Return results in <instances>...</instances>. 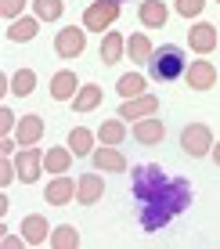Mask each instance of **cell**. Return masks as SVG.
Wrapping results in <instances>:
<instances>
[{
    "instance_id": "cell-1",
    "label": "cell",
    "mask_w": 220,
    "mask_h": 249,
    "mask_svg": "<svg viewBox=\"0 0 220 249\" xmlns=\"http://www.w3.org/2000/svg\"><path fill=\"white\" fill-rule=\"evenodd\" d=\"M130 188L134 199L141 202V228L145 231H163L173 217H181L191 206V184L184 177H166V170L155 162L134 166Z\"/></svg>"
},
{
    "instance_id": "cell-2",
    "label": "cell",
    "mask_w": 220,
    "mask_h": 249,
    "mask_svg": "<svg viewBox=\"0 0 220 249\" xmlns=\"http://www.w3.org/2000/svg\"><path fill=\"white\" fill-rule=\"evenodd\" d=\"M148 69H152V80H177V76L184 72V51L173 47V44L159 47L155 54H152Z\"/></svg>"
},
{
    "instance_id": "cell-3",
    "label": "cell",
    "mask_w": 220,
    "mask_h": 249,
    "mask_svg": "<svg viewBox=\"0 0 220 249\" xmlns=\"http://www.w3.org/2000/svg\"><path fill=\"white\" fill-rule=\"evenodd\" d=\"M181 148L188 152L191 159L209 156V152H213V134H209V126L206 123H188L184 134H181Z\"/></svg>"
},
{
    "instance_id": "cell-4",
    "label": "cell",
    "mask_w": 220,
    "mask_h": 249,
    "mask_svg": "<svg viewBox=\"0 0 220 249\" xmlns=\"http://www.w3.org/2000/svg\"><path fill=\"white\" fill-rule=\"evenodd\" d=\"M116 18H119V0H94V4L83 11V29H108Z\"/></svg>"
},
{
    "instance_id": "cell-5",
    "label": "cell",
    "mask_w": 220,
    "mask_h": 249,
    "mask_svg": "<svg viewBox=\"0 0 220 249\" xmlns=\"http://www.w3.org/2000/svg\"><path fill=\"white\" fill-rule=\"evenodd\" d=\"M83 47H87V29H76V25H69V29H62V33L54 36L58 58H76V54H83Z\"/></svg>"
},
{
    "instance_id": "cell-6",
    "label": "cell",
    "mask_w": 220,
    "mask_h": 249,
    "mask_svg": "<svg viewBox=\"0 0 220 249\" xmlns=\"http://www.w3.org/2000/svg\"><path fill=\"white\" fill-rule=\"evenodd\" d=\"M15 166H18V181L22 184H33L40 177V170H44V156H40L33 144H25L18 156H15Z\"/></svg>"
},
{
    "instance_id": "cell-7",
    "label": "cell",
    "mask_w": 220,
    "mask_h": 249,
    "mask_svg": "<svg viewBox=\"0 0 220 249\" xmlns=\"http://www.w3.org/2000/svg\"><path fill=\"white\" fill-rule=\"evenodd\" d=\"M163 137H166V126H163V119H137L134 123V141L137 144H145V148H155V144H163Z\"/></svg>"
},
{
    "instance_id": "cell-8",
    "label": "cell",
    "mask_w": 220,
    "mask_h": 249,
    "mask_svg": "<svg viewBox=\"0 0 220 249\" xmlns=\"http://www.w3.org/2000/svg\"><path fill=\"white\" fill-rule=\"evenodd\" d=\"M188 87L191 90H213L217 87V65L199 58V62L188 65Z\"/></svg>"
},
{
    "instance_id": "cell-9",
    "label": "cell",
    "mask_w": 220,
    "mask_h": 249,
    "mask_svg": "<svg viewBox=\"0 0 220 249\" xmlns=\"http://www.w3.org/2000/svg\"><path fill=\"white\" fill-rule=\"evenodd\" d=\"M152 112H159V98L155 94H137V98H123L119 116L123 119H145Z\"/></svg>"
},
{
    "instance_id": "cell-10",
    "label": "cell",
    "mask_w": 220,
    "mask_h": 249,
    "mask_svg": "<svg viewBox=\"0 0 220 249\" xmlns=\"http://www.w3.org/2000/svg\"><path fill=\"white\" fill-rule=\"evenodd\" d=\"M76 94H80V80H76L72 69H62V72L51 76V98L54 101H69Z\"/></svg>"
},
{
    "instance_id": "cell-11",
    "label": "cell",
    "mask_w": 220,
    "mask_h": 249,
    "mask_svg": "<svg viewBox=\"0 0 220 249\" xmlns=\"http://www.w3.org/2000/svg\"><path fill=\"white\" fill-rule=\"evenodd\" d=\"M90 159H94V170H105V174H123L126 170V156L119 148H112V144H101Z\"/></svg>"
},
{
    "instance_id": "cell-12",
    "label": "cell",
    "mask_w": 220,
    "mask_h": 249,
    "mask_svg": "<svg viewBox=\"0 0 220 249\" xmlns=\"http://www.w3.org/2000/svg\"><path fill=\"white\" fill-rule=\"evenodd\" d=\"M101 195H105V181H101L98 174H83L80 181H76V202L83 206H94Z\"/></svg>"
},
{
    "instance_id": "cell-13",
    "label": "cell",
    "mask_w": 220,
    "mask_h": 249,
    "mask_svg": "<svg viewBox=\"0 0 220 249\" xmlns=\"http://www.w3.org/2000/svg\"><path fill=\"white\" fill-rule=\"evenodd\" d=\"M188 44H191V51H199V54H209V51L217 47V25H209V22L191 25V33H188Z\"/></svg>"
},
{
    "instance_id": "cell-14",
    "label": "cell",
    "mask_w": 220,
    "mask_h": 249,
    "mask_svg": "<svg viewBox=\"0 0 220 249\" xmlns=\"http://www.w3.org/2000/svg\"><path fill=\"white\" fill-rule=\"evenodd\" d=\"M137 18H141L145 29H163L166 18H170V11H166L163 0H145V4H141V11H137Z\"/></svg>"
},
{
    "instance_id": "cell-15",
    "label": "cell",
    "mask_w": 220,
    "mask_h": 249,
    "mask_svg": "<svg viewBox=\"0 0 220 249\" xmlns=\"http://www.w3.org/2000/svg\"><path fill=\"white\" fill-rule=\"evenodd\" d=\"M15 134H18V144H40V137H44V116H36V112L22 116Z\"/></svg>"
},
{
    "instance_id": "cell-16",
    "label": "cell",
    "mask_w": 220,
    "mask_h": 249,
    "mask_svg": "<svg viewBox=\"0 0 220 249\" xmlns=\"http://www.w3.org/2000/svg\"><path fill=\"white\" fill-rule=\"evenodd\" d=\"M22 235H25L29 246H44V238H51V224L40 213H29V217L22 220Z\"/></svg>"
},
{
    "instance_id": "cell-17",
    "label": "cell",
    "mask_w": 220,
    "mask_h": 249,
    "mask_svg": "<svg viewBox=\"0 0 220 249\" xmlns=\"http://www.w3.org/2000/svg\"><path fill=\"white\" fill-rule=\"evenodd\" d=\"M76 195V184L69 181V177H54V181L47 184V202L51 206H69Z\"/></svg>"
},
{
    "instance_id": "cell-18",
    "label": "cell",
    "mask_w": 220,
    "mask_h": 249,
    "mask_svg": "<svg viewBox=\"0 0 220 249\" xmlns=\"http://www.w3.org/2000/svg\"><path fill=\"white\" fill-rule=\"evenodd\" d=\"M126 51H130V62L134 65H148L152 54H155V51H152V40L145 36V33H134L130 44H126Z\"/></svg>"
},
{
    "instance_id": "cell-19",
    "label": "cell",
    "mask_w": 220,
    "mask_h": 249,
    "mask_svg": "<svg viewBox=\"0 0 220 249\" xmlns=\"http://www.w3.org/2000/svg\"><path fill=\"white\" fill-rule=\"evenodd\" d=\"M72 166V148H51L44 152V170L47 174H69Z\"/></svg>"
},
{
    "instance_id": "cell-20",
    "label": "cell",
    "mask_w": 220,
    "mask_h": 249,
    "mask_svg": "<svg viewBox=\"0 0 220 249\" xmlns=\"http://www.w3.org/2000/svg\"><path fill=\"white\" fill-rule=\"evenodd\" d=\"M69 148L72 156H94V134L87 126H72L69 130Z\"/></svg>"
},
{
    "instance_id": "cell-21",
    "label": "cell",
    "mask_w": 220,
    "mask_h": 249,
    "mask_svg": "<svg viewBox=\"0 0 220 249\" xmlns=\"http://www.w3.org/2000/svg\"><path fill=\"white\" fill-rule=\"evenodd\" d=\"M40 29V18H15L11 29H7V40L11 44H25V40H33Z\"/></svg>"
},
{
    "instance_id": "cell-22",
    "label": "cell",
    "mask_w": 220,
    "mask_h": 249,
    "mask_svg": "<svg viewBox=\"0 0 220 249\" xmlns=\"http://www.w3.org/2000/svg\"><path fill=\"white\" fill-rule=\"evenodd\" d=\"M101 105V87L98 83H87V87H80V94L72 98V108L76 112H90V108Z\"/></svg>"
},
{
    "instance_id": "cell-23",
    "label": "cell",
    "mask_w": 220,
    "mask_h": 249,
    "mask_svg": "<svg viewBox=\"0 0 220 249\" xmlns=\"http://www.w3.org/2000/svg\"><path fill=\"white\" fill-rule=\"evenodd\" d=\"M123 47H126V40L119 36V33H108L105 40H101V62L105 65H116L123 58Z\"/></svg>"
},
{
    "instance_id": "cell-24",
    "label": "cell",
    "mask_w": 220,
    "mask_h": 249,
    "mask_svg": "<svg viewBox=\"0 0 220 249\" xmlns=\"http://www.w3.org/2000/svg\"><path fill=\"white\" fill-rule=\"evenodd\" d=\"M51 246H54V249H76V246H80V231H76L72 224L54 228V231H51Z\"/></svg>"
},
{
    "instance_id": "cell-25",
    "label": "cell",
    "mask_w": 220,
    "mask_h": 249,
    "mask_svg": "<svg viewBox=\"0 0 220 249\" xmlns=\"http://www.w3.org/2000/svg\"><path fill=\"white\" fill-rule=\"evenodd\" d=\"M33 11H36L40 22H58L62 11H65V4L62 0H33Z\"/></svg>"
},
{
    "instance_id": "cell-26",
    "label": "cell",
    "mask_w": 220,
    "mask_h": 249,
    "mask_svg": "<svg viewBox=\"0 0 220 249\" xmlns=\"http://www.w3.org/2000/svg\"><path fill=\"white\" fill-rule=\"evenodd\" d=\"M98 137H101V144H119L123 137H126L123 119H105V123H101V130H98Z\"/></svg>"
},
{
    "instance_id": "cell-27",
    "label": "cell",
    "mask_w": 220,
    "mask_h": 249,
    "mask_svg": "<svg viewBox=\"0 0 220 249\" xmlns=\"http://www.w3.org/2000/svg\"><path fill=\"white\" fill-rule=\"evenodd\" d=\"M33 87H36V72H33V69H18L15 80H11V90L18 94V98H29Z\"/></svg>"
},
{
    "instance_id": "cell-28",
    "label": "cell",
    "mask_w": 220,
    "mask_h": 249,
    "mask_svg": "<svg viewBox=\"0 0 220 249\" xmlns=\"http://www.w3.org/2000/svg\"><path fill=\"white\" fill-rule=\"evenodd\" d=\"M119 94H123V98H137V94H145V76H119Z\"/></svg>"
},
{
    "instance_id": "cell-29",
    "label": "cell",
    "mask_w": 220,
    "mask_h": 249,
    "mask_svg": "<svg viewBox=\"0 0 220 249\" xmlns=\"http://www.w3.org/2000/svg\"><path fill=\"white\" fill-rule=\"evenodd\" d=\"M202 7H206V0H177V15H184V18L202 15Z\"/></svg>"
},
{
    "instance_id": "cell-30",
    "label": "cell",
    "mask_w": 220,
    "mask_h": 249,
    "mask_svg": "<svg viewBox=\"0 0 220 249\" xmlns=\"http://www.w3.org/2000/svg\"><path fill=\"white\" fill-rule=\"evenodd\" d=\"M25 7V0H0V15H4L7 22H15L18 18V11Z\"/></svg>"
},
{
    "instance_id": "cell-31",
    "label": "cell",
    "mask_w": 220,
    "mask_h": 249,
    "mask_svg": "<svg viewBox=\"0 0 220 249\" xmlns=\"http://www.w3.org/2000/svg\"><path fill=\"white\" fill-rule=\"evenodd\" d=\"M15 177H18V166H15V162H11V156H4V162H0V184H11L15 181Z\"/></svg>"
},
{
    "instance_id": "cell-32",
    "label": "cell",
    "mask_w": 220,
    "mask_h": 249,
    "mask_svg": "<svg viewBox=\"0 0 220 249\" xmlns=\"http://www.w3.org/2000/svg\"><path fill=\"white\" fill-rule=\"evenodd\" d=\"M11 126H15V112H11V108H0V134H11Z\"/></svg>"
},
{
    "instance_id": "cell-33",
    "label": "cell",
    "mask_w": 220,
    "mask_h": 249,
    "mask_svg": "<svg viewBox=\"0 0 220 249\" xmlns=\"http://www.w3.org/2000/svg\"><path fill=\"white\" fill-rule=\"evenodd\" d=\"M22 242H25V235H22V238H18V235H4V246H7V249H11V246H15V249H18Z\"/></svg>"
},
{
    "instance_id": "cell-34",
    "label": "cell",
    "mask_w": 220,
    "mask_h": 249,
    "mask_svg": "<svg viewBox=\"0 0 220 249\" xmlns=\"http://www.w3.org/2000/svg\"><path fill=\"white\" fill-rule=\"evenodd\" d=\"M11 148H15V141H11V137H4V141H0V152H4V156H11Z\"/></svg>"
},
{
    "instance_id": "cell-35",
    "label": "cell",
    "mask_w": 220,
    "mask_h": 249,
    "mask_svg": "<svg viewBox=\"0 0 220 249\" xmlns=\"http://www.w3.org/2000/svg\"><path fill=\"white\" fill-rule=\"evenodd\" d=\"M209 156H213V162H217V166H220V141L213 144V152H209Z\"/></svg>"
},
{
    "instance_id": "cell-36",
    "label": "cell",
    "mask_w": 220,
    "mask_h": 249,
    "mask_svg": "<svg viewBox=\"0 0 220 249\" xmlns=\"http://www.w3.org/2000/svg\"><path fill=\"white\" fill-rule=\"evenodd\" d=\"M217 4H220V0H217Z\"/></svg>"
}]
</instances>
